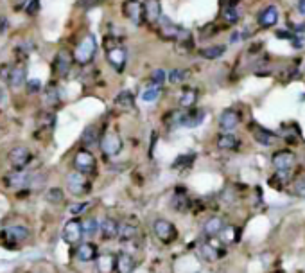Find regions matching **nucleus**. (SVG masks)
I'll list each match as a JSON object with an SVG mask.
<instances>
[{"label":"nucleus","instance_id":"f257e3e1","mask_svg":"<svg viewBox=\"0 0 305 273\" xmlns=\"http://www.w3.org/2000/svg\"><path fill=\"white\" fill-rule=\"evenodd\" d=\"M206 117V112L203 108H188L183 112H176L174 114V121L176 124L183 126V128H196L199 126Z\"/></svg>","mask_w":305,"mask_h":273},{"label":"nucleus","instance_id":"f03ea898","mask_svg":"<svg viewBox=\"0 0 305 273\" xmlns=\"http://www.w3.org/2000/svg\"><path fill=\"white\" fill-rule=\"evenodd\" d=\"M96 50H97V42L92 34H88L78 47H75V52H74V60L81 65H86L93 60L96 56Z\"/></svg>","mask_w":305,"mask_h":273},{"label":"nucleus","instance_id":"7ed1b4c3","mask_svg":"<svg viewBox=\"0 0 305 273\" xmlns=\"http://www.w3.org/2000/svg\"><path fill=\"white\" fill-rule=\"evenodd\" d=\"M153 232L163 245H170L178 239V230L169 220H156L153 223Z\"/></svg>","mask_w":305,"mask_h":273},{"label":"nucleus","instance_id":"20e7f679","mask_svg":"<svg viewBox=\"0 0 305 273\" xmlns=\"http://www.w3.org/2000/svg\"><path fill=\"white\" fill-rule=\"evenodd\" d=\"M67 189L74 196H85L90 192V181L86 174H81L78 171H72L67 174Z\"/></svg>","mask_w":305,"mask_h":273},{"label":"nucleus","instance_id":"39448f33","mask_svg":"<svg viewBox=\"0 0 305 273\" xmlns=\"http://www.w3.org/2000/svg\"><path fill=\"white\" fill-rule=\"evenodd\" d=\"M271 163H273L275 171H280V173H285V171H293L296 163V155L289 149H282V151L273 153L271 156Z\"/></svg>","mask_w":305,"mask_h":273},{"label":"nucleus","instance_id":"423d86ee","mask_svg":"<svg viewBox=\"0 0 305 273\" xmlns=\"http://www.w3.org/2000/svg\"><path fill=\"white\" fill-rule=\"evenodd\" d=\"M96 156L92 155L90 151H86V149H81V151H78V155L74 156V167L78 173L81 174H93L96 173Z\"/></svg>","mask_w":305,"mask_h":273},{"label":"nucleus","instance_id":"0eeeda50","mask_svg":"<svg viewBox=\"0 0 305 273\" xmlns=\"http://www.w3.org/2000/svg\"><path fill=\"white\" fill-rule=\"evenodd\" d=\"M101 149L108 156L119 155L122 151V138L117 133H106V135L101 138Z\"/></svg>","mask_w":305,"mask_h":273},{"label":"nucleus","instance_id":"6e6552de","mask_svg":"<svg viewBox=\"0 0 305 273\" xmlns=\"http://www.w3.org/2000/svg\"><path fill=\"white\" fill-rule=\"evenodd\" d=\"M199 252H201L203 259L208 261V263H216V261H219L221 257H224V253H226L223 246L216 245V243L212 241V238H208V241L203 243Z\"/></svg>","mask_w":305,"mask_h":273},{"label":"nucleus","instance_id":"1a4fd4ad","mask_svg":"<svg viewBox=\"0 0 305 273\" xmlns=\"http://www.w3.org/2000/svg\"><path fill=\"white\" fill-rule=\"evenodd\" d=\"M25 72H27V68L25 67H9V65H6V68L0 70V74L4 76V79H6L11 86L18 88L20 85H24Z\"/></svg>","mask_w":305,"mask_h":273},{"label":"nucleus","instance_id":"9d476101","mask_svg":"<svg viewBox=\"0 0 305 273\" xmlns=\"http://www.w3.org/2000/svg\"><path fill=\"white\" fill-rule=\"evenodd\" d=\"M239 122H241V115H239V112L234 110V108H228V110H224L223 114H221L219 128L226 133H232L239 126Z\"/></svg>","mask_w":305,"mask_h":273},{"label":"nucleus","instance_id":"9b49d317","mask_svg":"<svg viewBox=\"0 0 305 273\" xmlns=\"http://www.w3.org/2000/svg\"><path fill=\"white\" fill-rule=\"evenodd\" d=\"M99 232H101V238H103L104 241L117 239L119 232H121V223L115 221L113 217H104V220L99 223Z\"/></svg>","mask_w":305,"mask_h":273},{"label":"nucleus","instance_id":"f8f14e48","mask_svg":"<svg viewBox=\"0 0 305 273\" xmlns=\"http://www.w3.org/2000/svg\"><path fill=\"white\" fill-rule=\"evenodd\" d=\"M9 160L16 171H24V167L31 162V151H29L27 148L18 145V148H14L13 151L9 153Z\"/></svg>","mask_w":305,"mask_h":273},{"label":"nucleus","instance_id":"ddd939ff","mask_svg":"<svg viewBox=\"0 0 305 273\" xmlns=\"http://www.w3.org/2000/svg\"><path fill=\"white\" fill-rule=\"evenodd\" d=\"M83 235V223L78 220H70L63 228V239L68 243V245H74L81 239Z\"/></svg>","mask_w":305,"mask_h":273},{"label":"nucleus","instance_id":"4468645a","mask_svg":"<svg viewBox=\"0 0 305 273\" xmlns=\"http://www.w3.org/2000/svg\"><path fill=\"white\" fill-rule=\"evenodd\" d=\"M108 61H110V65L115 68L117 72H122L126 67V60H128V56H126V50L122 49V47H111V49H108Z\"/></svg>","mask_w":305,"mask_h":273},{"label":"nucleus","instance_id":"2eb2a0df","mask_svg":"<svg viewBox=\"0 0 305 273\" xmlns=\"http://www.w3.org/2000/svg\"><path fill=\"white\" fill-rule=\"evenodd\" d=\"M32 180H34V174L25 173V171H14L9 176H6V184L9 187H29L32 185Z\"/></svg>","mask_w":305,"mask_h":273},{"label":"nucleus","instance_id":"dca6fc26","mask_svg":"<svg viewBox=\"0 0 305 273\" xmlns=\"http://www.w3.org/2000/svg\"><path fill=\"white\" fill-rule=\"evenodd\" d=\"M0 235L9 243H22L29 238V228L20 227V225H16V227H7V228H4Z\"/></svg>","mask_w":305,"mask_h":273},{"label":"nucleus","instance_id":"f3484780","mask_svg":"<svg viewBox=\"0 0 305 273\" xmlns=\"http://www.w3.org/2000/svg\"><path fill=\"white\" fill-rule=\"evenodd\" d=\"M252 135L255 138L257 144L266 145V148H270V145H273L275 142H277V133L270 132V130H266V128H260V126H253Z\"/></svg>","mask_w":305,"mask_h":273},{"label":"nucleus","instance_id":"a211bd4d","mask_svg":"<svg viewBox=\"0 0 305 273\" xmlns=\"http://www.w3.org/2000/svg\"><path fill=\"white\" fill-rule=\"evenodd\" d=\"M135 266H137V263L131 253H128V252L117 253V259H115V271L117 273H133Z\"/></svg>","mask_w":305,"mask_h":273},{"label":"nucleus","instance_id":"6ab92c4d","mask_svg":"<svg viewBox=\"0 0 305 273\" xmlns=\"http://www.w3.org/2000/svg\"><path fill=\"white\" fill-rule=\"evenodd\" d=\"M170 205H173V210H176V212H188L192 207V202L190 198H188V194L185 191H176L173 194V199H170Z\"/></svg>","mask_w":305,"mask_h":273},{"label":"nucleus","instance_id":"aec40b11","mask_svg":"<svg viewBox=\"0 0 305 273\" xmlns=\"http://www.w3.org/2000/svg\"><path fill=\"white\" fill-rule=\"evenodd\" d=\"M126 14H128V18H131V22H135L137 25L142 24L144 18H146V11H144V6L140 2H137V0H129L128 4H126Z\"/></svg>","mask_w":305,"mask_h":273},{"label":"nucleus","instance_id":"412c9836","mask_svg":"<svg viewBox=\"0 0 305 273\" xmlns=\"http://www.w3.org/2000/svg\"><path fill=\"white\" fill-rule=\"evenodd\" d=\"M70 67H72L70 52H67V50H60L56 56V61H54V68H56L58 76L65 78V76L68 74V70H70Z\"/></svg>","mask_w":305,"mask_h":273},{"label":"nucleus","instance_id":"4be33fe9","mask_svg":"<svg viewBox=\"0 0 305 273\" xmlns=\"http://www.w3.org/2000/svg\"><path fill=\"white\" fill-rule=\"evenodd\" d=\"M217 148L223 149V151H237L241 148V140L234 133H223V135L217 137Z\"/></svg>","mask_w":305,"mask_h":273},{"label":"nucleus","instance_id":"5701e85b","mask_svg":"<svg viewBox=\"0 0 305 273\" xmlns=\"http://www.w3.org/2000/svg\"><path fill=\"white\" fill-rule=\"evenodd\" d=\"M115 106L121 108V110H124V112L135 110L137 103H135V96H133V92H129V90H122V92L115 97Z\"/></svg>","mask_w":305,"mask_h":273},{"label":"nucleus","instance_id":"b1692460","mask_svg":"<svg viewBox=\"0 0 305 273\" xmlns=\"http://www.w3.org/2000/svg\"><path fill=\"white\" fill-rule=\"evenodd\" d=\"M224 227H226V225H224V221L221 220L219 216H214L205 223L203 232H205V235H208V238H216V235H219L221 232H223Z\"/></svg>","mask_w":305,"mask_h":273},{"label":"nucleus","instance_id":"393cba45","mask_svg":"<svg viewBox=\"0 0 305 273\" xmlns=\"http://www.w3.org/2000/svg\"><path fill=\"white\" fill-rule=\"evenodd\" d=\"M75 256H78V259L83 261V263H90V261L99 257L97 256V246L92 245V243H83L78 248V252H75Z\"/></svg>","mask_w":305,"mask_h":273},{"label":"nucleus","instance_id":"a878e982","mask_svg":"<svg viewBox=\"0 0 305 273\" xmlns=\"http://www.w3.org/2000/svg\"><path fill=\"white\" fill-rule=\"evenodd\" d=\"M277 20H278V9L275 6H268L266 9L259 14V24L262 25V27H271V25L277 24Z\"/></svg>","mask_w":305,"mask_h":273},{"label":"nucleus","instance_id":"bb28decb","mask_svg":"<svg viewBox=\"0 0 305 273\" xmlns=\"http://www.w3.org/2000/svg\"><path fill=\"white\" fill-rule=\"evenodd\" d=\"M115 259H117V256H113V253H103V256L97 257L99 273H110L111 270H115Z\"/></svg>","mask_w":305,"mask_h":273},{"label":"nucleus","instance_id":"cd10ccee","mask_svg":"<svg viewBox=\"0 0 305 273\" xmlns=\"http://www.w3.org/2000/svg\"><path fill=\"white\" fill-rule=\"evenodd\" d=\"M144 11H146V18L149 22H158L162 16V9H160V0H146L144 4Z\"/></svg>","mask_w":305,"mask_h":273},{"label":"nucleus","instance_id":"c85d7f7f","mask_svg":"<svg viewBox=\"0 0 305 273\" xmlns=\"http://www.w3.org/2000/svg\"><path fill=\"white\" fill-rule=\"evenodd\" d=\"M139 238V225L137 223H122L121 232H119V239L122 241H133Z\"/></svg>","mask_w":305,"mask_h":273},{"label":"nucleus","instance_id":"c756f323","mask_svg":"<svg viewBox=\"0 0 305 273\" xmlns=\"http://www.w3.org/2000/svg\"><path fill=\"white\" fill-rule=\"evenodd\" d=\"M291 173H293V171H285V173L277 171V173H275L273 176L268 180V184H270L273 189H278V191H280V189H284V185L288 184L289 180H291Z\"/></svg>","mask_w":305,"mask_h":273},{"label":"nucleus","instance_id":"7c9ffc66","mask_svg":"<svg viewBox=\"0 0 305 273\" xmlns=\"http://www.w3.org/2000/svg\"><path fill=\"white\" fill-rule=\"evenodd\" d=\"M194 160H196L194 153H183V155L176 156V160L173 162V169L183 171V169H187V167H190L192 163H194Z\"/></svg>","mask_w":305,"mask_h":273},{"label":"nucleus","instance_id":"2f4dec72","mask_svg":"<svg viewBox=\"0 0 305 273\" xmlns=\"http://www.w3.org/2000/svg\"><path fill=\"white\" fill-rule=\"evenodd\" d=\"M196 101H198V92H196L194 88H187V90H183V94H181V97H180V106L188 110V108H194Z\"/></svg>","mask_w":305,"mask_h":273},{"label":"nucleus","instance_id":"473e14b6","mask_svg":"<svg viewBox=\"0 0 305 273\" xmlns=\"http://www.w3.org/2000/svg\"><path fill=\"white\" fill-rule=\"evenodd\" d=\"M224 52H226V47L224 45H212V47H205V49L199 50V54H201L205 60H217V58H221Z\"/></svg>","mask_w":305,"mask_h":273},{"label":"nucleus","instance_id":"72a5a7b5","mask_svg":"<svg viewBox=\"0 0 305 273\" xmlns=\"http://www.w3.org/2000/svg\"><path fill=\"white\" fill-rule=\"evenodd\" d=\"M97 140H99V128H97V126H88L81 135L83 145H88L90 148V145L97 144Z\"/></svg>","mask_w":305,"mask_h":273},{"label":"nucleus","instance_id":"f704fd0d","mask_svg":"<svg viewBox=\"0 0 305 273\" xmlns=\"http://www.w3.org/2000/svg\"><path fill=\"white\" fill-rule=\"evenodd\" d=\"M97 232H99V221L93 220V217L83 221V235H86V238H93Z\"/></svg>","mask_w":305,"mask_h":273},{"label":"nucleus","instance_id":"c9c22d12","mask_svg":"<svg viewBox=\"0 0 305 273\" xmlns=\"http://www.w3.org/2000/svg\"><path fill=\"white\" fill-rule=\"evenodd\" d=\"M219 235L223 243H234V241H237V228L232 227V225H226Z\"/></svg>","mask_w":305,"mask_h":273},{"label":"nucleus","instance_id":"e433bc0d","mask_svg":"<svg viewBox=\"0 0 305 273\" xmlns=\"http://www.w3.org/2000/svg\"><path fill=\"white\" fill-rule=\"evenodd\" d=\"M149 81H151V86H162L163 83L167 81V74L165 70H162V68H156V70H153V74L149 76Z\"/></svg>","mask_w":305,"mask_h":273},{"label":"nucleus","instance_id":"4c0bfd02","mask_svg":"<svg viewBox=\"0 0 305 273\" xmlns=\"http://www.w3.org/2000/svg\"><path fill=\"white\" fill-rule=\"evenodd\" d=\"M167 79H169L173 85H180V83H183V81H187V79H188V72L187 70H180V68H174Z\"/></svg>","mask_w":305,"mask_h":273},{"label":"nucleus","instance_id":"58836bf2","mask_svg":"<svg viewBox=\"0 0 305 273\" xmlns=\"http://www.w3.org/2000/svg\"><path fill=\"white\" fill-rule=\"evenodd\" d=\"M47 202L49 203H52V205H58V203H61L65 199V194H63V191H61L60 187H54V189H50L49 192H47Z\"/></svg>","mask_w":305,"mask_h":273},{"label":"nucleus","instance_id":"ea45409f","mask_svg":"<svg viewBox=\"0 0 305 273\" xmlns=\"http://www.w3.org/2000/svg\"><path fill=\"white\" fill-rule=\"evenodd\" d=\"M293 192L300 198H305V173L300 174L298 178H295L293 181Z\"/></svg>","mask_w":305,"mask_h":273},{"label":"nucleus","instance_id":"a19ab883","mask_svg":"<svg viewBox=\"0 0 305 273\" xmlns=\"http://www.w3.org/2000/svg\"><path fill=\"white\" fill-rule=\"evenodd\" d=\"M160 96V88L158 86H147V88H144L142 92V101H146V103H153V101H156Z\"/></svg>","mask_w":305,"mask_h":273},{"label":"nucleus","instance_id":"79ce46f5","mask_svg":"<svg viewBox=\"0 0 305 273\" xmlns=\"http://www.w3.org/2000/svg\"><path fill=\"white\" fill-rule=\"evenodd\" d=\"M60 103V96H58V90L54 88V86H50L49 90H47V94H45V104L47 106H56V104Z\"/></svg>","mask_w":305,"mask_h":273},{"label":"nucleus","instance_id":"37998d69","mask_svg":"<svg viewBox=\"0 0 305 273\" xmlns=\"http://www.w3.org/2000/svg\"><path fill=\"white\" fill-rule=\"evenodd\" d=\"M90 207L88 202H83V203H74V205L70 207V214L72 216H79V214H83L86 209Z\"/></svg>","mask_w":305,"mask_h":273},{"label":"nucleus","instance_id":"c03bdc74","mask_svg":"<svg viewBox=\"0 0 305 273\" xmlns=\"http://www.w3.org/2000/svg\"><path fill=\"white\" fill-rule=\"evenodd\" d=\"M40 88H42V81H40V79L32 78L27 81V92L29 94H38Z\"/></svg>","mask_w":305,"mask_h":273},{"label":"nucleus","instance_id":"a18cd8bd","mask_svg":"<svg viewBox=\"0 0 305 273\" xmlns=\"http://www.w3.org/2000/svg\"><path fill=\"white\" fill-rule=\"evenodd\" d=\"M224 18H226L228 22H232V24H234V22H237L239 14H237V11H235L234 6H230L226 11H224Z\"/></svg>","mask_w":305,"mask_h":273},{"label":"nucleus","instance_id":"49530a36","mask_svg":"<svg viewBox=\"0 0 305 273\" xmlns=\"http://www.w3.org/2000/svg\"><path fill=\"white\" fill-rule=\"evenodd\" d=\"M38 11H40V0H32V2L29 4V7H27V13L34 14V13H38Z\"/></svg>","mask_w":305,"mask_h":273},{"label":"nucleus","instance_id":"de8ad7c7","mask_svg":"<svg viewBox=\"0 0 305 273\" xmlns=\"http://www.w3.org/2000/svg\"><path fill=\"white\" fill-rule=\"evenodd\" d=\"M298 13L305 16V0H298Z\"/></svg>","mask_w":305,"mask_h":273},{"label":"nucleus","instance_id":"09e8293b","mask_svg":"<svg viewBox=\"0 0 305 273\" xmlns=\"http://www.w3.org/2000/svg\"><path fill=\"white\" fill-rule=\"evenodd\" d=\"M2 99H4V90H2V86H0V103H2Z\"/></svg>","mask_w":305,"mask_h":273}]
</instances>
